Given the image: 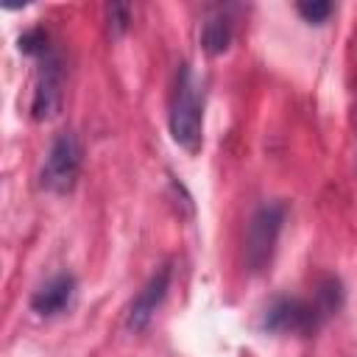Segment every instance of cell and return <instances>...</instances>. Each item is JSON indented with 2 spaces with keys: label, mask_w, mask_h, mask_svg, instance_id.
<instances>
[{
  "label": "cell",
  "mask_w": 357,
  "mask_h": 357,
  "mask_svg": "<svg viewBox=\"0 0 357 357\" xmlns=\"http://www.w3.org/2000/svg\"><path fill=\"white\" fill-rule=\"evenodd\" d=\"M204 100L201 86L187 64L178 67L173 95H170V137L184 151L195 153L204 139Z\"/></svg>",
  "instance_id": "cell-1"
},
{
  "label": "cell",
  "mask_w": 357,
  "mask_h": 357,
  "mask_svg": "<svg viewBox=\"0 0 357 357\" xmlns=\"http://www.w3.org/2000/svg\"><path fill=\"white\" fill-rule=\"evenodd\" d=\"M284 215H287V206L282 201L262 204L254 212V218L248 223V231H245V262L254 271H262L271 262V254L276 248V240H279Z\"/></svg>",
  "instance_id": "cell-2"
},
{
  "label": "cell",
  "mask_w": 357,
  "mask_h": 357,
  "mask_svg": "<svg viewBox=\"0 0 357 357\" xmlns=\"http://www.w3.org/2000/svg\"><path fill=\"white\" fill-rule=\"evenodd\" d=\"M81 167V145L73 134H59L45 156L42 187L50 192H70Z\"/></svg>",
  "instance_id": "cell-3"
},
{
  "label": "cell",
  "mask_w": 357,
  "mask_h": 357,
  "mask_svg": "<svg viewBox=\"0 0 357 357\" xmlns=\"http://www.w3.org/2000/svg\"><path fill=\"white\" fill-rule=\"evenodd\" d=\"M326 315L315 301H304L296 296H282L265 310V329L271 332H312Z\"/></svg>",
  "instance_id": "cell-4"
},
{
  "label": "cell",
  "mask_w": 357,
  "mask_h": 357,
  "mask_svg": "<svg viewBox=\"0 0 357 357\" xmlns=\"http://www.w3.org/2000/svg\"><path fill=\"white\" fill-rule=\"evenodd\" d=\"M59 100H61V61L53 53H47V56H42L39 78H36V89H33V106H31L33 117L42 120V117L56 114Z\"/></svg>",
  "instance_id": "cell-5"
},
{
  "label": "cell",
  "mask_w": 357,
  "mask_h": 357,
  "mask_svg": "<svg viewBox=\"0 0 357 357\" xmlns=\"http://www.w3.org/2000/svg\"><path fill=\"white\" fill-rule=\"evenodd\" d=\"M167 287H170V268H159V271L145 282V287L134 296L131 310H128V329L139 332V329L148 326V321L153 318L156 307L165 301Z\"/></svg>",
  "instance_id": "cell-6"
},
{
  "label": "cell",
  "mask_w": 357,
  "mask_h": 357,
  "mask_svg": "<svg viewBox=\"0 0 357 357\" xmlns=\"http://www.w3.org/2000/svg\"><path fill=\"white\" fill-rule=\"evenodd\" d=\"M75 293V279L70 273H59L53 279H47L33 296H31V307L39 315H59L70 307Z\"/></svg>",
  "instance_id": "cell-7"
},
{
  "label": "cell",
  "mask_w": 357,
  "mask_h": 357,
  "mask_svg": "<svg viewBox=\"0 0 357 357\" xmlns=\"http://www.w3.org/2000/svg\"><path fill=\"white\" fill-rule=\"evenodd\" d=\"M229 42H231V25H229V20L220 17V14L218 17H209L204 22V31H201L204 50L212 53V56H218V53H223L229 47Z\"/></svg>",
  "instance_id": "cell-8"
},
{
  "label": "cell",
  "mask_w": 357,
  "mask_h": 357,
  "mask_svg": "<svg viewBox=\"0 0 357 357\" xmlns=\"http://www.w3.org/2000/svg\"><path fill=\"white\" fill-rule=\"evenodd\" d=\"M332 3L329 0H301L298 6H296V11L307 20V22H312V25H321V22H326L329 20V14H332Z\"/></svg>",
  "instance_id": "cell-9"
},
{
  "label": "cell",
  "mask_w": 357,
  "mask_h": 357,
  "mask_svg": "<svg viewBox=\"0 0 357 357\" xmlns=\"http://www.w3.org/2000/svg\"><path fill=\"white\" fill-rule=\"evenodd\" d=\"M20 50L22 53H28V56H47L50 53V45H47V36H45V31H39V28H33V31H28V33H22L20 36Z\"/></svg>",
  "instance_id": "cell-10"
},
{
  "label": "cell",
  "mask_w": 357,
  "mask_h": 357,
  "mask_svg": "<svg viewBox=\"0 0 357 357\" xmlns=\"http://www.w3.org/2000/svg\"><path fill=\"white\" fill-rule=\"evenodd\" d=\"M109 17H112V22H114V33H123L126 25H128V6L114 3V6L109 8Z\"/></svg>",
  "instance_id": "cell-11"
}]
</instances>
